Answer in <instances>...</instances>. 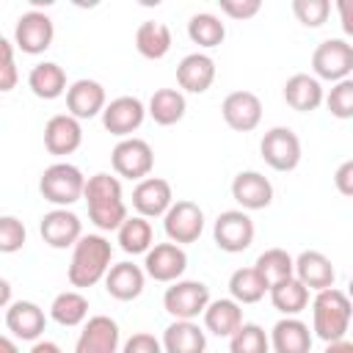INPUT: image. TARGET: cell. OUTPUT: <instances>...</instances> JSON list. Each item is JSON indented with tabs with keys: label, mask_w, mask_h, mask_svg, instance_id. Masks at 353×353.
Instances as JSON below:
<instances>
[{
	"label": "cell",
	"mask_w": 353,
	"mask_h": 353,
	"mask_svg": "<svg viewBox=\"0 0 353 353\" xmlns=\"http://www.w3.org/2000/svg\"><path fill=\"white\" fill-rule=\"evenodd\" d=\"M292 14L303 28H320L331 17L328 0H292Z\"/></svg>",
	"instance_id": "ab89813d"
},
{
	"label": "cell",
	"mask_w": 353,
	"mask_h": 353,
	"mask_svg": "<svg viewBox=\"0 0 353 353\" xmlns=\"http://www.w3.org/2000/svg\"><path fill=\"white\" fill-rule=\"evenodd\" d=\"M113 259V245L108 237L102 234H83L74 245H72V259L66 268V279L72 287L85 290L94 287L105 279L108 268Z\"/></svg>",
	"instance_id": "7a4b0ae2"
},
{
	"label": "cell",
	"mask_w": 353,
	"mask_h": 353,
	"mask_svg": "<svg viewBox=\"0 0 353 353\" xmlns=\"http://www.w3.org/2000/svg\"><path fill=\"white\" fill-rule=\"evenodd\" d=\"M17 83H19V69L14 61V44L6 36H0V94L14 91Z\"/></svg>",
	"instance_id": "b9f144b4"
},
{
	"label": "cell",
	"mask_w": 353,
	"mask_h": 353,
	"mask_svg": "<svg viewBox=\"0 0 353 353\" xmlns=\"http://www.w3.org/2000/svg\"><path fill=\"white\" fill-rule=\"evenodd\" d=\"M323 102L328 108V113L334 119H353V80H339V83H331V91L323 94Z\"/></svg>",
	"instance_id": "f35d334b"
},
{
	"label": "cell",
	"mask_w": 353,
	"mask_h": 353,
	"mask_svg": "<svg viewBox=\"0 0 353 353\" xmlns=\"http://www.w3.org/2000/svg\"><path fill=\"white\" fill-rule=\"evenodd\" d=\"M174 39H171V28L165 22H154V19H146L138 25L135 30V50L149 58V61H160L168 55Z\"/></svg>",
	"instance_id": "f546056e"
},
{
	"label": "cell",
	"mask_w": 353,
	"mask_h": 353,
	"mask_svg": "<svg viewBox=\"0 0 353 353\" xmlns=\"http://www.w3.org/2000/svg\"><path fill=\"white\" fill-rule=\"evenodd\" d=\"M347 3H339V11H342V28H345V33H353V22H350V17H347Z\"/></svg>",
	"instance_id": "f907efd6"
},
{
	"label": "cell",
	"mask_w": 353,
	"mask_h": 353,
	"mask_svg": "<svg viewBox=\"0 0 353 353\" xmlns=\"http://www.w3.org/2000/svg\"><path fill=\"white\" fill-rule=\"evenodd\" d=\"M204 317V328L215 336H232L240 325H243V306L232 298H218V301H210L207 309L201 312Z\"/></svg>",
	"instance_id": "83f0119b"
},
{
	"label": "cell",
	"mask_w": 353,
	"mask_h": 353,
	"mask_svg": "<svg viewBox=\"0 0 353 353\" xmlns=\"http://www.w3.org/2000/svg\"><path fill=\"white\" fill-rule=\"evenodd\" d=\"M0 353H19V345H17V339H11V336L0 334Z\"/></svg>",
	"instance_id": "681fc988"
},
{
	"label": "cell",
	"mask_w": 353,
	"mask_h": 353,
	"mask_svg": "<svg viewBox=\"0 0 353 353\" xmlns=\"http://www.w3.org/2000/svg\"><path fill=\"white\" fill-rule=\"evenodd\" d=\"M174 204L171 182L163 176H146L132 188V207L141 218H163L165 210Z\"/></svg>",
	"instance_id": "ac0fdd59"
},
{
	"label": "cell",
	"mask_w": 353,
	"mask_h": 353,
	"mask_svg": "<svg viewBox=\"0 0 353 353\" xmlns=\"http://www.w3.org/2000/svg\"><path fill=\"white\" fill-rule=\"evenodd\" d=\"M254 270L265 279V284H276V281H284L292 276V256L284 251V248H268L256 256L254 262Z\"/></svg>",
	"instance_id": "8d00e7d4"
},
{
	"label": "cell",
	"mask_w": 353,
	"mask_h": 353,
	"mask_svg": "<svg viewBox=\"0 0 353 353\" xmlns=\"http://www.w3.org/2000/svg\"><path fill=\"white\" fill-rule=\"evenodd\" d=\"M292 276L309 290V292H320V290H328L334 287L336 281V270H334V262L323 254V251H301L295 259H292Z\"/></svg>",
	"instance_id": "2e32d148"
},
{
	"label": "cell",
	"mask_w": 353,
	"mask_h": 353,
	"mask_svg": "<svg viewBox=\"0 0 353 353\" xmlns=\"http://www.w3.org/2000/svg\"><path fill=\"white\" fill-rule=\"evenodd\" d=\"M221 116L234 132H251L262 121V99L254 91H232L221 102Z\"/></svg>",
	"instance_id": "e0dca14e"
},
{
	"label": "cell",
	"mask_w": 353,
	"mask_h": 353,
	"mask_svg": "<svg viewBox=\"0 0 353 353\" xmlns=\"http://www.w3.org/2000/svg\"><path fill=\"white\" fill-rule=\"evenodd\" d=\"M28 88L33 91V97L39 99H58L66 94V72L63 66H58L55 61H41L30 69L28 74Z\"/></svg>",
	"instance_id": "f1b7e54d"
},
{
	"label": "cell",
	"mask_w": 353,
	"mask_h": 353,
	"mask_svg": "<svg viewBox=\"0 0 353 353\" xmlns=\"http://www.w3.org/2000/svg\"><path fill=\"white\" fill-rule=\"evenodd\" d=\"M28 353H63V350H61V345L52 342V339H36Z\"/></svg>",
	"instance_id": "bcb514c9"
},
{
	"label": "cell",
	"mask_w": 353,
	"mask_h": 353,
	"mask_svg": "<svg viewBox=\"0 0 353 353\" xmlns=\"http://www.w3.org/2000/svg\"><path fill=\"white\" fill-rule=\"evenodd\" d=\"M102 116V127L116 135V138H132L135 130H141L143 119H146V105L138 97H116L105 105Z\"/></svg>",
	"instance_id": "5bb4252c"
},
{
	"label": "cell",
	"mask_w": 353,
	"mask_h": 353,
	"mask_svg": "<svg viewBox=\"0 0 353 353\" xmlns=\"http://www.w3.org/2000/svg\"><path fill=\"white\" fill-rule=\"evenodd\" d=\"M268 295H270L273 309L281 312L284 317H298V314L309 306V290H306L295 276L270 284V287H268Z\"/></svg>",
	"instance_id": "1f68e13d"
},
{
	"label": "cell",
	"mask_w": 353,
	"mask_h": 353,
	"mask_svg": "<svg viewBox=\"0 0 353 353\" xmlns=\"http://www.w3.org/2000/svg\"><path fill=\"white\" fill-rule=\"evenodd\" d=\"M163 353H204L207 334L196 320H174L163 331Z\"/></svg>",
	"instance_id": "484cf974"
},
{
	"label": "cell",
	"mask_w": 353,
	"mask_h": 353,
	"mask_svg": "<svg viewBox=\"0 0 353 353\" xmlns=\"http://www.w3.org/2000/svg\"><path fill=\"white\" fill-rule=\"evenodd\" d=\"M50 317L63 325V328H74L83 325L88 320V298L80 290H63L52 298L50 303Z\"/></svg>",
	"instance_id": "d6a6232c"
},
{
	"label": "cell",
	"mask_w": 353,
	"mask_h": 353,
	"mask_svg": "<svg viewBox=\"0 0 353 353\" xmlns=\"http://www.w3.org/2000/svg\"><path fill=\"white\" fill-rule=\"evenodd\" d=\"M105 105H108V94H105V85L97 80L80 77L66 88V108H69V116L77 121L99 116Z\"/></svg>",
	"instance_id": "ffe728a7"
},
{
	"label": "cell",
	"mask_w": 353,
	"mask_h": 353,
	"mask_svg": "<svg viewBox=\"0 0 353 353\" xmlns=\"http://www.w3.org/2000/svg\"><path fill=\"white\" fill-rule=\"evenodd\" d=\"M83 143V127L69 113H58L44 124V149L55 157H66L77 152Z\"/></svg>",
	"instance_id": "7402d4cb"
},
{
	"label": "cell",
	"mask_w": 353,
	"mask_h": 353,
	"mask_svg": "<svg viewBox=\"0 0 353 353\" xmlns=\"http://www.w3.org/2000/svg\"><path fill=\"white\" fill-rule=\"evenodd\" d=\"M83 188H85L83 171L74 163H66V160H58V163L47 165L41 171V179H39V193L55 207H72L74 201H80Z\"/></svg>",
	"instance_id": "277c9868"
},
{
	"label": "cell",
	"mask_w": 353,
	"mask_h": 353,
	"mask_svg": "<svg viewBox=\"0 0 353 353\" xmlns=\"http://www.w3.org/2000/svg\"><path fill=\"white\" fill-rule=\"evenodd\" d=\"M284 102L298 113H312L323 105V85L317 77L298 72L284 83Z\"/></svg>",
	"instance_id": "4316f807"
},
{
	"label": "cell",
	"mask_w": 353,
	"mask_h": 353,
	"mask_svg": "<svg viewBox=\"0 0 353 353\" xmlns=\"http://www.w3.org/2000/svg\"><path fill=\"white\" fill-rule=\"evenodd\" d=\"M218 6L229 19H237V22H245L262 11L259 0H218Z\"/></svg>",
	"instance_id": "7bdbcfd3"
},
{
	"label": "cell",
	"mask_w": 353,
	"mask_h": 353,
	"mask_svg": "<svg viewBox=\"0 0 353 353\" xmlns=\"http://www.w3.org/2000/svg\"><path fill=\"white\" fill-rule=\"evenodd\" d=\"M350 314H353V306L342 290L328 287V290L314 292V298H312V331L317 339H323V342L345 339V334L350 328Z\"/></svg>",
	"instance_id": "3957f363"
},
{
	"label": "cell",
	"mask_w": 353,
	"mask_h": 353,
	"mask_svg": "<svg viewBox=\"0 0 353 353\" xmlns=\"http://www.w3.org/2000/svg\"><path fill=\"white\" fill-rule=\"evenodd\" d=\"M334 185L342 196H353V160H345L336 174H334Z\"/></svg>",
	"instance_id": "f6af8a7d"
},
{
	"label": "cell",
	"mask_w": 353,
	"mask_h": 353,
	"mask_svg": "<svg viewBox=\"0 0 353 353\" xmlns=\"http://www.w3.org/2000/svg\"><path fill=\"white\" fill-rule=\"evenodd\" d=\"M229 353H270L268 331L256 323H243L229 336Z\"/></svg>",
	"instance_id": "74e56055"
},
{
	"label": "cell",
	"mask_w": 353,
	"mask_h": 353,
	"mask_svg": "<svg viewBox=\"0 0 353 353\" xmlns=\"http://www.w3.org/2000/svg\"><path fill=\"white\" fill-rule=\"evenodd\" d=\"M39 232H41V240L50 248L61 251V248H72L83 237V221L69 207H52L50 212L41 215Z\"/></svg>",
	"instance_id": "9a60e30c"
},
{
	"label": "cell",
	"mask_w": 353,
	"mask_h": 353,
	"mask_svg": "<svg viewBox=\"0 0 353 353\" xmlns=\"http://www.w3.org/2000/svg\"><path fill=\"white\" fill-rule=\"evenodd\" d=\"M110 165L119 176L141 182L154 168V152H152L149 141H143V138H135V135L121 138L110 152Z\"/></svg>",
	"instance_id": "52a82bcc"
},
{
	"label": "cell",
	"mask_w": 353,
	"mask_h": 353,
	"mask_svg": "<svg viewBox=\"0 0 353 353\" xmlns=\"http://www.w3.org/2000/svg\"><path fill=\"white\" fill-rule=\"evenodd\" d=\"M273 353H309L312 350V328L301 317H281L268 334Z\"/></svg>",
	"instance_id": "d4e9b609"
},
{
	"label": "cell",
	"mask_w": 353,
	"mask_h": 353,
	"mask_svg": "<svg viewBox=\"0 0 353 353\" xmlns=\"http://www.w3.org/2000/svg\"><path fill=\"white\" fill-rule=\"evenodd\" d=\"M163 229L168 243L176 245L196 243L204 232V210L190 199H176L163 215Z\"/></svg>",
	"instance_id": "ba28073f"
},
{
	"label": "cell",
	"mask_w": 353,
	"mask_h": 353,
	"mask_svg": "<svg viewBox=\"0 0 353 353\" xmlns=\"http://www.w3.org/2000/svg\"><path fill=\"white\" fill-rule=\"evenodd\" d=\"M116 243L124 254H146L154 245V229L141 215H127V221L116 229Z\"/></svg>",
	"instance_id": "836d02e7"
},
{
	"label": "cell",
	"mask_w": 353,
	"mask_h": 353,
	"mask_svg": "<svg viewBox=\"0 0 353 353\" xmlns=\"http://www.w3.org/2000/svg\"><path fill=\"white\" fill-rule=\"evenodd\" d=\"M11 303V281L0 276V309H8Z\"/></svg>",
	"instance_id": "c3c4849f"
},
{
	"label": "cell",
	"mask_w": 353,
	"mask_h": 353,
	"mask_svg": "<svg viewBox=\"0 0 353 353\" xmlns=\"http://www.w3.org/2000/svg\"><path fill=\"white\" fill-rule=\"evenodd\" d=\"M254 221L243 210H223L212 223V240L226 254H240L254 243Z\"/></svg>",
	"instance_id": "30bf717a"
},
{
	"label": "cell",
	"mask_w": 353,
	"mask_h": 353,
	"mask_svg": "<svg viewBox=\"0 0 353 353\" xmlns=\"http://www.w3.org/2000/svg\"><path fill=\"white\" fill-rule=\"evenodd\" d=\"M83 199L88 204V218L99 232H116L127 221V204L119 176H110L105 171L88 176Z\"/></svg>",
	"instance_id": "6da1fadb"
},
{
	"label": "cell",
	"mask_w": 353,
	"mask_h": 353,
	"mask_svg": "<svg viewBox=\"0 0 353 353\" xmlns=\"http://www.w3.org/2000/svg\"><path fill=\"white\" fill-rule=\"evenodd\" d=\"M323 353H353V342L350 339H336V342H325Z\"/></svg>",
	"instance_id": "7dc6e473"
},
{
	"label": "cell",
	"mask_w": 353,
	"mask_h": 353,
	"mask_svg": "<svg viewBox=\"0 0 353 353\" xmlns=\"http://www.w3.org/2000/svg\"><path fill=\"white\" fill-rule=\"evenodd\" d=\"M119 353H163V345H160V339H157L154 334L138 331V334H132V336L121 345Z\"/></svg>",
	"instance_id": "ee69618b"
},
{
	"label": "cell",
	"mask_w": 353,
	"mask_h": 353,
	"mask_svg": "<svg viewBox=\"0 0 353 353\" xmlns=\"http://www.w3.org/2000/svg\"><path fill=\"white\" fill-rule=\"evenodd\" d=\"M259 154L273 171H295L301 163V138L290 127H270L259 141Z\"/></svg>",
	"instance_id": "9c48e42d"
},
{
	"label": "cell",
	"mask_w": 353,
	"mask_h": 353,
	"mask_svg": "<svg viewBox=\"0 0 353 353\" xmlns=\"http://www.w3.org/2000/svg\"><path fill=\"white\" fill-rule=\"evenodd\" d=\"M6 328L11 331L14 339L36 342L47 328V314L33 301H11L6 309Z\"/></svg>",
	"instance_id": "d6986e66"
},
{
	"label": "cell",
	"mask_w": 353,
	"mask_h": 353,
	"mask_svg": "<svg viewBox=\"0 0 353 353\" xmlns=\"http://www.w3.org/2000/svg\"><path fill=\"white\" fill-rule=\"evenodd\" d=\"M28 243V229L17 215H0V254H17Z\"/></svg>",
	"instance_id": "60d3db41"
},
{
	"label": "cell",
	"mask_w": 353,
	"mask_h": 353,
	"mask_svg": "<svg viewBox=\"0 0 353 353\" xmlns=\"http://www.w3.org/2000/svg\"><path fill=\"white\" fill-rule=\"evenodd\" d=\"M176 83L188 94H204L215 83V61L207 52H190L176 63Z\"/></svg>",
	"instance_id": "603a6c76"
},
{
	"label": "cell",
	"mask_w": 353,
	"mask_h": 353,
	"mask_svg": "<svg viewBox=\"0 0 353 353\" xmlns=\"http://www.w3.org/2000/svg\"><path fill=\"white\" fill-rule=\"evenodd\" d=\"M232 199L240 204L243 212L265 210L273 201V185L265 174L259 171H240L232 179Z\"/></svg>",
	"instance_id": "44dd1931"
},
{
	"label": "cell",
	"mask_w": 353,
	"mask_h": 353,
	"mask_svg": "<svg viewBox=\"0 0 353 353\" xmlns=\"http://www.w3.org/2000/svg\"><path fill=\"white\" fill-rule=\"evenodd\" d=\"M102 281H105V290H108L110 298L127 303V301H135V298L143 292V287H146V273H143L141 265L116 262V265L108 268V273H105Z\"/></svg>",
	"instance_id": "cb8c5ba5"
},
{
	"label": "cell",
	"mask_w": 353,
	"mask_h": 353,
	"mask_svg": "<svg viewBox=\"0 0 353 353\" xmlns=\"http://www.w3.org/2000/svg\"><path fill=\"white\" fill-rule=\"evenodd\" d=\"M210 303V287L196 279H176L163 292V309L174 320H196Z\"/></svg>",
	"instance_id": "5b68a950"
},
{
	"label": "cell",
	"mask_w": 353,
	"mask_h": 353,
	"mask_svg": "<svg viewBox=\"0 0 353 353\" xmlns=\"http://www.w3.org/2000/svg\"><path fill=\"white\" fill-rule=\"evenodd\" d=\"M188 39L204 50H212L218 44H223L226 39V25L221 22V17L210 14V11H201V14H193L188 19Z\"/></svg>",
	"instance_id": "d590c367"
},
{
	"label": "cell",
	"mask_w": 353,
	"mask_h": 353,
	"mask_svg": "<svg viewBox=\"0 0 353 353\" xmlns=\"http://www.w3.org/2000/svg\"><path fill=\"white\" fill-rule=\"evenodd\" d=\"M229 295L232 301H237L240 306L243 303H259L265 295H268V284L265 279L251 268H237L232 276H229Z\"/></svg>",
	"instance_id": "e575fe53"
},
{
	"label": "cell",
	"mask_w": 353,
	"mask_h": 353,
	"mask_svg": "<svg viewBox=\"0 0 353 353\" xmlns=\"http://www.w3.org/2000/svg\"><path fill=\"white\" fill-rule=\"evenodd\" d=\"M185 110H188V102H185V94L179 88H157L146 105V113L160 127H171L176 121H182Z\"/></svg>",
	"instance_id": "4dcf8cb0"
},
{
	"label": "cell",
	"mask_w": 353,
	"mask_h": 353,
	"mask_svg": "<svg viewBox=\"0 0 353 353\" xmlns=\"http://www.w3.org/2000/svg\"><path fill=\"white\" fill-rule=\"evenodd\" d=\"M312 77L339 83L353 72V44L347 39H325L312 52Z\"/></svg>",
	"instance_id": "8992f818"
},
{
	"label": "cell",
	"mask_w": 353,
	"mask_h": 353,
	"mask_svg": "<svg viewBox=\"0 0 353 353\" xmlns=\"http://www.w3.org/2000/svg\"><path fill=\"white\" fill-rule=\"evenodd\" d=\"M121 331L119 323L108 314H91L83 323V331L74 342V353H119Z\"/></svg>",
	"instance_id": "4fadbf2b"
},
{
	"label": "cell",
	"mask_w": 353,
	"mask_h": 353,
	"mask_svg": "<svg viewBox=\"0 0 353 353\" xmlns=\"http://www.w3.org/2000/svg\"><path fill=\"white\" fill-rule=\"evenodd\" d=\"M52 39H55V25L44 11L30 8L17 19L14 47L22 50L25 55H41L44 50L52 47Z\"/></svg>",
	"instance_id": "8fae6325"
},
{
	"label": "cell",
	"mask_w": 353,
	"mask_h": 353,
	"mask_svg": "<svg viewBox=\"0 0 353 353\" xmlns=\"http://www.w3.org/2000/svg\"><path fill=\"white\" fill-rule=\"evenodd\" d=\"M185 270H188V254L176 243H154L143 254V273L160 284H171L182 279Z\"/></svg>",
	"instance_id": "7c38bea8"
}]
</instances>
